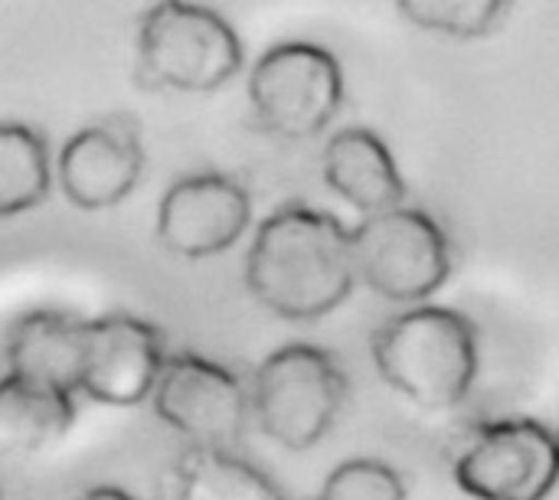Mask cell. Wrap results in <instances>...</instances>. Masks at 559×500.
Returning <instances> with one entry per match:
<instances>
[{
  "mask_svg": "<svg viewBox=\"0 0 559 500\" xmlns=\"http://www.w3.org/2000/svg\"><path fill=\"white\" fill-rule=\"evenodd\" d=\"M350 229L324 210L288 203L265 216L246 252L252 298L285 321H318L357 288Z\"/></svg>",
  "mask_w": 559,
  "mask_h": 500,
  "instance_id": "6da1fadb",
  "label": "cell"
},
{
  "mask_svg": "<svg viewBox=\"0 0 559 500\" xmlns=\"http://www.w3.org/2000/svg\"><path fill=\"white\" fill-rule=\"evenodd\" d=\"M386 386L426 413H445L468 400L478 380V328L455 308L416 305L390 318L370 341Z\"/></svg>",
  "mask_w": 559,
  "mask_h": 500,
  "instance_id": "7a4b0ae2",
  "label": "cell"
},
{
  "mask_svg": "<svg viewBox=\"0 0 559 500\" xmlns=\"http://www.w3.org/2000/svg\"><path fill=\"white\" fill-rule=\"evenodd\" d=\"M246 49L233 23L193 0H157L138 20V79L147 88L206 95L239 75Z\"/></svg>",
  "mask_w": 559,
  "mask_h": 500,
  "instance_id": "3957f363",
  "label": "cell"
},
{
  "mask_svg": "<svg viewBox=\"0 0 559 500\" xmlns=\"http://www.w3.org/2000/svg\"><path fill=\"white\" fill-rule=\"evenodd\" d=\"M350 383L337 357L314 344H285L252 377V416L288 452L318 445L337 422Z\"/></svg>",
  "mask_w": 559,
  "mask_h": 500,
  "instance_id": "277c9868",
  "label": "cell"
},
{
  "mask_svg": "<svg viewBox=\"0 0 559 500\" xmlns=\"http://www.w3.org/2000/svg\"><path fill=\"white\" fill-rule=\"evenodd\" d=\"M357 278L386 301L432 298L452 275L455 252L442 223L419 206H393L364 216L350 229Z\"/></svg>",
  "mask_w": 559,
  "mask_h": 500,
  "instance_id": "5b68a950",
  "label": "cell"
},
{
  "mask_svg": "<svg viewBox=\"0 0 559 500\" xmlns=\"http://www.w3.org/2000/svg\"><path fill=\"white\" fill-rule=\"evenodd\" d=\"M344 69L337 56L308 39L275 43L249 72V105L262 131L305 141L318 138L344 108Z\"/></svg>",
  "mask_w": 559,
  "mask_h": 500,
  "instance_id": "8992f818",
  "label": "cell"
},
{
  "mask_svg": "<svg viewBox=\"0 0 559 500\" xmlns=\"http://www.w3.org/2000/svg\"><path fill=\"white\" fill-rule=\"evenodd\" d=\"M452 475L475 500H547L559 485V432L524 416L481 422Z\"/></svg>",
  "mask_w": 559,
  "mask_h": 500,
  "instance_id": "52a82bcc",
  "label": "cell"
},
{
  "mask_svg": "<svg viewBox=\"0 0 559 500\" xmlns=\"http://www.w3.org/2000/svg\"><path fill=\"white\" fill-rule=\"evenodd\" d=\"M151 400L154 413L200 449L233 452L252 413L242 380L200 354L167 357Z\"/></svg>",
  "mask_w": 559,
  "mask_h": 500,
  "instance_id": "ba28073f",
  "label": "cell"
},
{
  "mask_svg": "<svg viewBox=\"0 0 559 500\" xmlns=\"http://www.w3.org/2000/svg\"><path fill=\"white\" fill-rule=\"evenodd\" d=\"M252 223V193L229 174L200 170L174 180L157 206V242L180 259L233 249Z\"/></svg>",
  "mask_w": 559,
  "mask_h": 500,
  "instance_id": "9c48e42d",
  "label": "cell"
},
{
  "mask_svg": "<svg viewBox=\"0 0 559 500\" xmlns=\"http://www.w3.org/2000/svg\"><path fill=\"white\" fill-rule=\"evenodd\" d=\"M164 364V337L151 321L134 314L85 321L79 393L102 406H141L151 400Z\"/></svg>",
  "mask_w": 559,
  "mask_h": 500,
  "instance_id": "30bf717a",
  "label": "cell"
},
{
  "mask_svg": "<svg viewBox=\"0 0 559 500\" xmlns=\"http://www.w3.org/2000/svg\"><path fill=\"white\" fill-rule=\"evenodd\" d=\"M144 177V144L131 118L111 115L75 131L56 160V180L79 210L124 203Z\"/></svg>",
  "mask_w": 559,
  "mask_h": 500,
  "instance_id": "8fae6325",
  "label": "cell"
},
{
  "mask_svg": "<svg viewBox=\"0 0 559 500\" xmlns=\"http://www.w3.org/2000/svg\"><path fill=\"white\" fill-rule=\"evenodd\" d=\"M324 183L364 216L403 206L409 193L386 141L360 124L341 128L328 141Z\"/></svg>",
  "mask_w": 559,
  "mask_h": 500,
  "instance_id": "7c38bea8",
  "label": "cell"
},
{
  "mask_svg": "<svg viewBox=\"0 0 559 500\" xmlns=\"http://www.w3.org/2000/svg\"><path fill=\"white\" fill-rule=\"evenodd\" d=\"M85 354V318L69 311H29L23 314L3 344L7 370L79 393Z\"/></svg>",
  "mask_w": 559,
  "mask_h": 500,
  "instance_id": "4fadbf2b",
  "label": "cell"
},
{
  "mask_svg": "<svg viewBox=\"0 0 559 500\" xmlns=\"http://www.w3.org/2000/svg\"><path fill=\"white\" fill-rule=\"evenodd\" d=\"M75 396L72 390L7 370L0 377V452L36 455L66 439L79 416Z\"/></svg>",
  "mask_w": 559,
  "mask_h": 500,
  "instance_id": "5bb4252c",
  "label": "cell"
},
{
  "mask_svg": "<svg viewBox=\"0 0 559 500\" xmlns=\"http://www.w3.org/2000/svg\"><path fill=\"white\" fill-rule=\"evenodd\" d=\"M52 183L56 167L46 138L23 121H0V219L46 203Z\"/></svg>",
  "mask_w": 559,
  "mask_h": 500,
  "instance_id": "9a60e30c",
  "label": "cell"
},
{
  "mask_svg": "<svg viewBox=\"0 0 559 500\" xmlns=\"http://www.w3.org/2000/svg\"><path fill=\"white\" fill-rule=\"evenodd\" d=\"M174 500H285L255 465L229 449L193 445L177 465Z\"/></svg>",
  "mask_w": 559,
  "mask_h": 500,
  "instance_id": "2e32d148",
  "label": "cell"
},
{
  "mask_svg": "<svg viewBox=\"0 0 559 500\" xmlns=\"http://www.w3.org/2000/svg\"><path fill=\"white\" fill-rule=\"evenodd\" d=\"M518 0H396V10L419 29L452 39H485L504 26Z\"/></svg>",
  "mask_w": 559,
  "mask_h": 500,
  "instance_id": "e0dca14e",
  "label": "cell"
},
{
  "mask_svg": "<svg viewBox=\"0 0 559 500\" xmlns=\"http://www.w3.org/2000/svg\"><path fill=\"white\" fill-rule=\"evenodd\" d=\"M318 500H406V481L377 459H350L337 465Z\"/></svg>",
  "mask_w": 559,
  "mask_h": 500,
  "instance_id": "ac0fdd59",
  "label": "cell"
},
{
  "mask_svg": "<svg viewBox=\"0 0 559 500\" xmlns=\"http://www.w3.org/2000/svg\"><path fill=\"white\" fill-rule=\"evenodd\" d=\"M79 500H138V498H131V495H128V491H121V488H108V485H102V488L85 491Z\"/></svg>",
  "mask_w": 559,
  "mask_h": 500,
  "instance_id": "d6986e66",
  "label": "cell"
}]
</instances>
